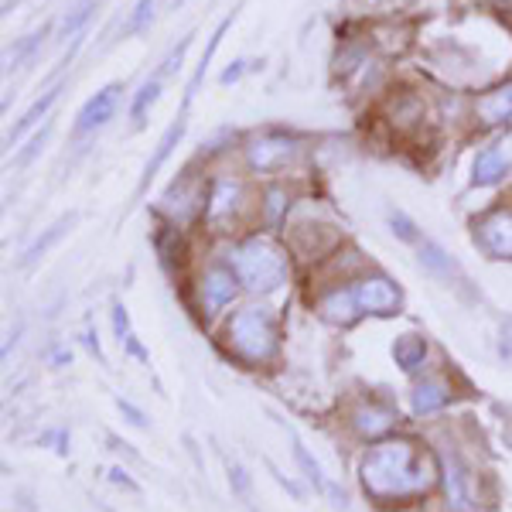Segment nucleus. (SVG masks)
<instances>
[{
    "label": "nucleus",
    "instance_id": "obj_1",
    "mask_svg": "<svg viewBox=\"0 0 512 512\" xmlns=\"http://www.w3.org/2000/svg\"><path fill=\"white\" fill-rule=\"evenodd\" d=\"M434 461L410 441H383L362 461V485L373 499H407L434 485Z\"/></svg>",
    "mask_w": 512,
    "mask_h": 512
},
{
    "label": "nucleus",
    "instance_id": "obj_2",
    "mask_svg": "<svg viewBox=\"0 0 512 512\" xmlns=\"http://www.w3.org/2000/svg\"><path fill=\"white\" fill-rule=\"evenodd\" d=\"M229 263H233V274L246 291H277L287 280V256L267 239H250V243L236 246Z\"/></svg>",
    "mask_w": 512,
    "mask_h": 512
},
{
    "label": "nucleus",
    "instance_id": "obj_3",
    "mask_svg": "<svg viewBox=\"0 0 512 512\" xmlns=\"http://www.w3.org/2000/svg\"><path fill=\"white\" fill-rule=\"evenodd\" d=\"M229 342L233 349L250 362H267L277 352V318L270 308H246L229 321Z\"/></svg>",
    "mask_w": 512,
    "mask_h": 512
},
{
    "label": "nucleus",
    "instance_id": "obj_4",
    "mask_svg": "<svg viewBox=\"0 0 512 512\" xmlns=\"http://www.w3.org/2000/svg\"><path fill=\"white\" fill-rule=\"evenodd\" d=\"M441 468H444V492H448L451 512H478V485L472 468L465 465L458 451L441 448Z\"/></svg>",
    "mask_w": 512,
    "mask_h": 512
},
{
    "label": "nucleus",
    "instance_id": "obj_5",
    "mask_svg": "<svg viewBox=\"0 0 512 512\" xmlns=\"http://www.w3.org/2000/svg\"><path fill=\"white\" fill-rule=\"evenodd\" d=\"M349 291L362 315H366V311L369 315H393V311L400 308V291H396L386 277H369V280H362V284L349 287Z\"/></svg>",
    "mask_w": 512,
    "mask_h": 512
},
{
    "label": "nucleus",
    "instance_id": "obj_6",
    "mask_svg": "<svg viewBox=\"0 0 512 512\" xmlns=\"http://www.w3.org/2000/svg\"><path fill=\"white\" fill-rule=\"evenodd\" d=\"M120 93H123V89L113 82V86L99 89L96 96H89L86 103H82L79 117H76V137H86V134H93V130L106 127V123L113 120V113H117Z\"/></svg>",
    "mask_w": 512,
    "mask_h": 512
},
{
    "label": "nucleus",
    "instance_id": "obj_7",
    "mask_svg": "<svg viewBox=\"0 0 512 512\" xmlns=\"http://www.w3.org/2000/svg\"><path fill=\"white\" fill-rule=\"evenodd\" d=\"M478 243L499 260H512V209H495L475 226Z\"/></svg>",
    "mask_w": 512,
    "mask_h": 512
},
{
    "label": "nucleus",
    "instance_id": "obj_8",
    "mask_svg": "<svg viewBox=\"0 0 512 512\" xmlns=\"http://www.w3.org/2000/svg\"><path fill=\"white\" fill-rule=\"evenodd\" d=\"M512 168V147L495 144L489 151H482L475 158V185H495V181L506 178V171Z\"/></svg>",
    "mask_w": 512,
    "mask_h": 512
},
{
    "label": "nucleus",
    "instance_id": "obj_9",
    "mask_svg": "<svg viewBox=\"0 0 512 512\" xmlns=\"http://www.w3.org/2000/svg\"><path fill=\"white\" fill-rule=\"evenodd\" d=\"M185 117H188V110H181L178 117L171 120V127L164 130V137L158 140V151H154V158L147 161L144 178H140V192H144V188H147V181H151V178L158 175V171L164 168V161L171 158V151H175V147H178V140L185 137V127H188V120H185Z\"/></svg>",
    "mask_w": 512,
    "mask_h": 512
},
{
    "label": "nucleus",
    "instance_id": "obj_10",
    "mask_svg": "<svg viewBox=\"0 0 512 512\" xmlns=\"http://www.w3.org/2000/svg\"><path fill=\"white\" fill-rule=\"evenodd\" d=\"M236 274H229V270H209L202 280V301L209 311H219L226 308L229 301L236 297Z\"/></svg>",
    "mask_w": 512,
    "mask_h": 512
},
{
    "label": "nucleus",
    "instance_id": "obj_11",
    "mask_svg": "<svg viewBox=\"0 0 512 512\" xmlns=\"http://www.w3.org/2000/svg\"><path fill=\"white\" fill-rule=\"evenodd\" d=\"M475 113H478V120L489 123V127L512 120V82H509V86L492 89V93H485L475 103Z\"/></svg>",
    "mask_w": 512,
    "mask_h": 512
},
{
    "label": "nucleus",
    "instance_id": "obj_12",
    "mask_svg": "<svg viewBox=\"0 0 512 512\" xmlns=\"http://www.w3.org/2000/svg\"><path fill=\"white\" fill-rule=\"evenodd\" d=\"M294 458H297V465L304 468V475L311 478V485H315L318 492H325L328 499H332L338 509H345V492H338L335 485L328 482V478H325V472H321V465H318L315 458H311V454H308V448H304V444L297 441V437H294Z\"/></svg>",
    "mask_w": 512,
    "mask_h": 512
},
{
    "label": "nucleus",
    "instance_id": "obj_13",
    "mask_svg": "<svg viewBox=\"0 0 512 512\" xmlns=\"http://www.w3.org/2000/svg\"><path fill=\"white\" fill-rule=\"evenodd\" d=\"M72 226H76V212H69V216H62L59 222H55V226H48L45 233H41V236L35 239V243L28 246V253H24V260H21L24 267H31V263H35V260H41V256H45L48 250H52V246L59 243V239H62L65 233H69Z\"/></svg>",
    "mask_w": 512,
    "mask_h": 512
},
{
    "label": "nucleus",
    "instance_id": "obj_14",
    "mask_svg": "<svg viewBox=\"0 0 512 512\" xmlns=\"http://www.w3.org/2000/svg\"><path fill=\"white\" fill-rule=\"evenodd\" d=\"M59 93H62V86L48 89V93L41 96L38 103L31 106V110L24 113V117H21L18 123H14V130H11V134H7V147H14V144H18V140H21L24 134H28L31 127H35L38 120H45V117H48V110H52V106H55V99H59Z\"/></svg>",
    "mask_w": 512,
    "mask_h": 512
},
{
    "label": "nucleus",
    "instance_id": "obj_15",
    "mask_svg": "<svg viewBox=\"0 0 512 512\" xmlns=\"http://www.w3.org/2000/svg\"><path fill=\"white\" fill-rule=\"evenodd\" d=\"M321 315L328 321H338V325H349V321L359 318L362 311H359V304H355L352 291H335V294L321 297Z\"/></svg>",
    "mask_w": 512,
    "mask_h": 512
},
{
    "label": "nucleus",
    "instance_id": "obj_16",
    "mask_svg": "<svg viewBox=\"0 0 512 512\" xmlns=\"http://www.w3.org/2000/svg\"><path fill=\"white\" fill-rule=\"evenodd\" d=\"M448 396L451 393L441 379H424L414 390V410L417 414H434V410H441L444 403H448Z\"/></svg>",
    "mask_w": 512,
    "mask_h": 512
},
{
    "label": "nucleus",
    "instance_id": "obj_17",
    "mask_svg": "<svg viewBox=\"0 0 512 512\" xmlns=\"http://www.w3.org/2000/svg\"><path fill=\"white\" fill-rule=\"evenodd\" d=\"M393 414L390 410H383V407H362L359 414H355V431L359 434H366V437H379V434H386L393 427Z\"/></svg>",
    "mask_w": 512,
    "mask_h": 512
},
{
    "label": "nucleus",
    "instance_id": "obj_18",
    "mask_svg": "<svg viewBox=\"0 0 512 512\" xmlns=\"http://www.w3.org/2000/svg\"><path fill=\"white\" fill-rule=\"evenodd\" d=\"M393 355H396V362L407 369V373H414L417 366H424L427 345H424V338H420V335H403V338H396Z\"/></svg>",
    "mask_w": 512,
    "mask_h": 512
},
{
    "label": "nucleus",
    "instance_id": "obj_19",
    "mask_svg": "<svg viewBox=\"0 0 512 512\" xmlns=\"http://www.w3.org/2000/svg\"><path fill=\"white\" fill-rule=\"evenodd\" d=\"M287 154H291V144H284V140H263V144H256L250 151V161L256 168H274V164L284 161Z\"/></svg>",
    "mask_w": 512,
    "mask_h": 512
},
{
    "label": "nucleus",
    "instance_id": "obj_20",
    "mask_svg": "<svg viewBox=\"0 0 512 512\" xmlns=\"http://www.w3.org/2000/svg\"><path fill=\"white\" fill-rule=\"evenodd\" d=\"M161 76H154V79H147L144 86H140V93L134 96V106H130V117H134V123H144L147 117V110H151L154 103H158V96H161Z\"/></svg>",
    "mask_w": 512,
    "mask_h": 512
},
{
    "label": "nucleus",
    "instance_id": "obj_21",
    "mask_svg": "<svg viewBox=\"0 0 512 512\" xmlns=\"http://www.w3.org/2000/svg\"><path fill=\"white\" fill-rule=\"evenodd\" d=\"M48 31H52V24H45V28H38V31H31L28 38H21L18 41V48H14V52H7V62H4V69L11 72V69H18V65L28 59L31 52H35V48L41 45V38H48Z\"/></svg>",
    "mask_w": 512,
    "mask_h": 512
},
{
    "label": "nucleus",
    "instance_id": "obj_22",
    "mask_svg": "<svg viewBox=\"0 0 512 512\" xmlns=\"http://www.w3.org/2000/svg\"><path fill=\"white\" fill-rule=\"evenodd\" d=\"M93 11H96V4L93 0H79V7H72V14L65 18V24H62V35L65 38H79L82 35V24H86L89 18H93Z\"/></svg>",
    "mask_w": 512,
    "mask_h": 512
},
{
    "label": "nucleus",
    "instance_id": "obj_23",
    "mask_svg": "<svg viewBox=\"0 0 512 512\" xmlns=\"http://www.w3.org/2000/svg\"><path fill=\"white\" fill-rule=\"evenodd\" d=\"M113 321H117V335H120V342H127V349L134 352L137 359H147V352L140 349V345H137V338H134V332H130L127 311H123V308H117V311H113Z\"/></svg>",
    "mask_w": 512,
    "mask_h": 512
},
{
    "label": "nucleus",
    "instance_id": "obj_24",
    "mask_svg": "<svg viewBox=\"0 0 512 512\" xmlns=\"http://www.w3.org/2000/svg\"><path fill=\"white\" fill-rule=\"evenodd\" d=\"M48 134H52V123H45V127H41L38 134L28 140V147H24V151L18 154V158H14V164H18V168H24V164H31V161H35V158H38V151H41V147H45Z\"/></svg>",
    "mask_w": 512,
    "mask_h": 512
},
{
    "label": "nucleus",
    "instance_id": "obj_25",
    "mask_svg": "<svg viewBox=\"0 0 512 512\" xmlns=\"http://www.w3.org/2000/svg\"><path fill=\"white\" fill-rule=\"evenodd\" d=\"M192 38H195V35H185V38L178 41L175 48H171V55H168V59H164L161 72H158L161 79H164V76H171V72H178V69H181V62H185V52H188V48H192Z\"/></svg>",
    "mask_w": 512,
    "mask_h": 512
},
{
    "label": "nucleus",
    "instance_id": "obj_26",
    "mask_svg": "<svg viewBox=\"0 0 512 512\" xmlns=\"http://www.w3.org/2000/svg\"><path fill=\"white\" fill-rule=\"evenodd\" d=\"M151 14H154V0H137V7H134V14H130V21H127V28H123V35H137L140 28H147Z\"/></svg>",
    "mask_w": 512,
    "mask_h": 512
},
{
    "label": "nucleus",
    "instance_id": "obj_27",
    "mask_svg": "<svg viewBox=\"0 0 512 512\" xmlns=\"http://www.w3.org/2000/svg\"><path fill=\"white\" fill-rule=\"evenodd\" d=\"M239 72H243V62H233V69L222 72V86H229V82H236V79H239Z\"/></svg>",
    "mask_w": 512,
    "mask_h": 512
}]
</instances>
